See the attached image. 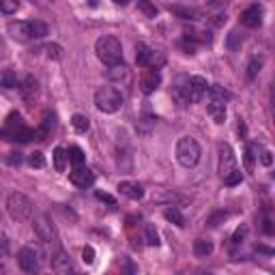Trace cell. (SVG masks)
<instances>
[{
  "instance_id": "cell-37",
  "label": "cell",
  "mask_w": 275,
  "mask_h": 275,
  "mask_svg": "<svg viewBox=\"0 0 275 275\" xmlns=\"http://www.w3.org/2000/svg\"><path fill=\"white\" fill-rule=\"evenodd\" d=\"M82 260H84L86 264H93V262H95V250H93L90 245L82 250Z\"/></svg>"
},
{
  "instance_id": "cell-32",
  "label": "cell",
  "mask_w": 275,
  "mask_h": 275,
  "mask_svg": "<svg viewBox=\"0 0 275 275\" xmlns=\"http://www.w3.org/2000/svg\"><path fill=\"white\" fill-rule=\"evenodd\" d=\"M17 9H20V3H17V0H0V11H3L5 15L15 13Z\"/></svg>"
},
{
  "instance_id": "cell-43",
  "label": "cell",
  "mask_w": 275,
  "mask_h": 275,
  "mask_svg": "<svg viewBox=\"0 0 275 275\" xmlns=\"http://www.w3.org/2000/svg\"><path fill=\"white\" fill-rule=\"evenodd\" d=\"M88 5L90 7H97V0H88Z\"/></svg>"
},
{
  "instance_id": "cell-34",
  "label": "cell",
  "mask_w": 275,
  "mask_h": 275,
  "mask_svg": "<svg viewBox=\"0 0 275 275\" xmlns=\"http://www.w3.org/2000/svg\"><path fill=\"white\" fill-rule=\"evenodd\" d=\"M28 163H30L32 168H45V157H43V153H41V151H35V153H30Z\"/></svg>"
},
{
  "instance_id": "cell-9",
  "label": "cell",
  "mask_w": 275,
  "mask_h": 275,
  "mask_svg": "<svg viewBox=\"0 0 275 275\" xmlns=\"http://www.w3.org/2000/svg\"><path fill=\"white\" fill-rule=\"evenodd\" d=\"M17 264H20V269L28 275H35L39 273L41 269V254L37 247L32 245H24L20 252H17Z\"/></svg>"
},
{
  "instance_id": "cell-12",
  "label": "cell",
  "mask_w": 275,
  "mask_h": 275,
  "mask_svg": "<svg viewBox=\"0 0 275 275\" xmlns=\"http://www.w3.org/2000/svg\"><path fill=\"white\" fill-rule=\"evenodd\" d=\"M69 181L76 187L86 189V187H90L95 183V172L90 170V168H84V166H76V168L71 170V174H69Z\"/></svg>"
},
{
  "instance_id": "cell-18",
  "label": "cell",
  "mask_w": 275,
  "mask_h": 275,
  "mask_svg": "<svg viewBox=\"0 0 275 275\" xmlns=\"http://www.w3.org/2000/svg\"><path fill=\"white\" fill-rule=\"evenodd\" d=\"M118 191H121L123 196L131 198V200H140V198L144 196V187L140 185V183H131V181L118 183Z\"/></svg>"
},
{
  "instance_id": "cell-1",
  "label": "cell",
  "mask_w": 275,
  "mask_h": 275,
  "mask_svg": "<svg viewBox=\"0 0 275 275\" xmlns=\"http://www.w3.org/2000/svg\"><path fill=\"white\" fill-rule=\"evenodd\" d=\"M95 52H97V58L101 60L104 65H108V67L123 62V45L112 35L99 37L97 43H95Z\"/></svg>"
},
{
  "instance_id": "cell-38",
  "label": "cell",
  "mask_w": 275,
  "mask_h": 275,
  "mask_svg": "<svg viewBox=\"0 0 275 275\" xmlns=\"http://www.w3.org/2000/svg\"><path fill=\"white\" fill-rule=\"evenodd\" d=\"M241 181H243V174H241L239 170H236V172H232V174H230V177H228V179H224V183H226V185H230V187H232V185H239Z\"/></svg>"
},
{
  "instance_id": "cell-24",
  "label": "cell",
  "mask_w": 275,
  "mask_h": 275,
  "mask_svg": "<svg viewBox=\"0 0 275 275\" xmlns=\"http://www.w3.org/2000/svg\"><path fill=\"white\" fill-rule=\"evenodd\" d=\"M241 45H243V35L239 30H230V35H228V39H226V48L230 52H239Z\"/></svg>"
},
{
  "instance_id": "cell-3",
  "label": "cell",
  "mask_w": 275,
  "mask_h": 275,
  "mask_svg": "<svg viewBox=\"0 0 275 275\" xmlns=\"http://www.w3.org/2000/svg\"><path fill=\"white\" fill-rule=\"evenodd\" d=\"M125 97L116 86H99L95 90V106L106 114H114L123 108Z\"/></svg>"
},
{
  "instance_id": "cell-26",
  "label": "cell",
  "mask_w": 275,
  "mask_h": 275,
  "mask_svg": "<svg viewBox=\"0 0 275 275\" xmlns=\"http://www.w3.org/2000/svg\"><path fill=\"white\" fill-rule=\"evenodd\" d=\"M0 84H3L5 88H17L20 86V80H17V76L11 69H5L3 76H0Z\"/></svg>"
},
{
  "instance_id": "cell-5",
  "label": "cell",
  "mask_w": 275,
  "mask_h": 275,
  "mask_svg": "<svg viewBox=\"0 0 275 275\" xmlns=\"http://www.w3.org/2000/svg\"><path fill=\"white\" fill-rule=\"evenodd\" d=\"M32 211H35V204H32V200L26 194H20V191L9 194V198H7V213H9V217H11V219H15V222H26V219L32 217Z\"/></svg>"
},
{
  "instance_id": "cell-2",
  "label": "cell",
  "mask_w": 275,
  "mask_h": 275,
  "mask_svg": "<svg viewBox=\"0 0 275 275\" xmlns=\"http://www.w3.org/2000/svg\"><path fill=\"white\" fill-rule=\"evenodd\" d=\"M9 35L13 37L15 41H30V39H41V37L48 35V26L43 22H37V20H26V22H11L7 26Z\"/></svg>"
},
{
  "instance_id": "cell-4",
  "label": "cell",
  "mask_w": 275,
  "mask_h": 275,
  "mask_svg": "<svg viewBox=\"0 0 275 275\" xmlns=\"http://www.w3.org/2000/svg\"><path fill=\"white\" fill-rule=\"evenodd\" d=\"M3 138L9 142H28L35 138V129H28L24 125L22 116L17 112H11L7 116L5 121V127H3Z\"/></svg>"
},
{
  "instance_id": "cell-36",
  "label": "cell",
  "mask_w": 275,
  "mask_h": 275,
  "mask_svg": "<svg viewBox=\"0 0 275 275\" xmlns=\"http://www.w3.org/2000/svg\"><path fill=\"white\" fill-rule=\"evenodd\" d=\"M146 243L155 245V247L159 245V234H157V230H155L153 226H146Z\"/></svg>"
},
{
  "instance_id": "cell-16",
  "label": "cell",
  "mask_w": 275,
  "mask_h": 275,
  "mask_svg": "<svg viewBox=\"0 0 275 275\" xmlns=\"http://www.w3.org/2000/svg\"><path fill=\"white\" fill-rule=\"evenodd\" d=\"M172 97L177 99V104L181 106H189V78L187 76H181L174 82V88H172Z\"/></svg>"
},
{
  "instance_id": "cell-13",
  "label": "cell",
  "mask_w": 275,
  "mask_h": 275,
  "mask_svg": "<svg viewBox=\"0 0 275 275\" xmlns=\"http://www.w3.org/2000/svg\"><path fill=\"white\" fill-rule=\"evenodd\" d=\"M207 93H209L207 80L202 76H191L189 78V101L191 104H198Z\"/></svg>"
},
{
  "instance_id": "cell-44",
  "label": "cell",
  "mask_w": 275,
  "mask_h": 275,
  "mask_svg": "<svg viewBox=\"0 0 275 275\" xmlns=\"http://www.w3.org/2000/svg\"><path fill=\"white\" fill-rule=\"evenodd\" d=\"M273 179H275V172H273Z\"/></svg>"
},
{
  "instance_id": "cell-27",
  "label": "cell",
  "mask_w": 275,
  "mask_h": 275,
  "mask_svg": "<svg viewBox=\"0 0 275 275\" xmlns=\"http://www.w3.org/2000/svg\"><path fill=\"white\" fill-rule=\"evenodd\" d=\"M37 86H39V84H37V80H35V78H30V76L26 78V80H24V84L20 86V88H22V93H24V97L28 99V101H30V99L37 95Z\"/></svg>"
},
{
  "instance_id": "cell-17",
  "label": "cell",
  "mask_w": 275,
  "mask_h": 275,
  "mask_svg": "<svg viewBox=\"0 0 275 275\" xmlns=\"http://www.w3.org/2000/svg\"><path fill=\"white\" fill-rule=\"evenodd\" d=\"M52 269L56 271V273H60V275H67V273H73V271H76V267H73L71 258H69L65 252H58V254L52 258Z\"/></svg>"
},
{
  "instance_id": "cell-22",
  "label": "cell",
  "mask_w": 275,
  "mask_h": 275,
  "mask_svg": "<svg viewBox=\"0 0 275 275\" xmlns=\"http://www.w3.org/2000/svg\"><path fill=\"white\" fill-rule=\"evenodd\" d=\"M71 125H73V129H76L78 133H86L90 129V118L84 116V114H73L71 116Z\"/></svg>"
},
{
  "instance_id": "cell-33",
  "label": "cell",
  "mask_w": 275,
  "mask_h": 275,
  "mask_svg": "<svg viewBox=\"0 0 275 275\" xmlns=\"http://www.w3.org/2000/svg\"><path fill=\"white\" fill-rule=\"evenodd\" d=\"M45 52H48V58H52V60H60L62 58V48L58 43H48L45 45Z\"/></svg>"
},
{
  "instance_id": "cell-6",
  "label": "cell",
  "mask_w": 275,
  "mask_h": 275,
  "mask_svg": "<svg viewBox=\"0 0 275 275\" xmlns=\"http://www.w3.org/2000/svg\"><path fill=\"white\" fill-rule=\"evenodd\" d=\"M230 95L226 93L222 86H209V101H207V112L217 125L226 121V101Z\"/></svg>"
},
{
  "instance_id": "cell-39",
  "label": "cell",
  "mask_w": 275,
  "mask_h": 275,
  "mask_svg": "<svg viewBox=\"0 0 275 275\" xmlns=\"http://www.w3.org/2000/svg\"><path fill=\"white\" fill-rule=\"evenodd\" d=\"M7 163H9V166H20V163H22V155L20 153H9L7 155Z\"/></svg>"
},
{
  "instance_id": "cell-23",
  "label": "cell",
  "mask_w": 275,
  "mask_h": 275,
  "mask_svg": "<svg viewBox=\"0 0 275 275\" xmlns=\"http://www.w3.org/2000/svg\"><path fill=\"white\" fill-rule=\"evenodd\" d=\"M163 217H166L168 222L177 224L179 228L185 226V217H183V213H181V211H179L177 207H168V209H163Z\"/></svg>"
},
{
  "instance_id": "cell-21",
  "label": "cell",
  "mask_w": 275,
  "mask_h": 275,
  "mask_svg": "<svg viewBox=\"0 0 275 275\" xmlns=\"http://www.w3.org/2000/svg\"><path fill=\"white\" fill-rule=\"evenodd\" d=\"M67 159H69V151L56 146V149H54V168H56V172H62L67 168Z\"/></svg>"
},
{
  "instance_id": "cell-30",
  "label": "cell",
  "mask_w": 275,
  "mask_h": 275,
  "mask_svg": "<svg viewBox=\"0 0 275 275\" xmlns=\"http://www.w3.org/2000/svg\"><path fill=\"white\" fill-rule=\"evenodd\" d=\"M138 9H140L146 17H155V15H157V7H155L151 0H138Z\"/></svg>"
},
{
  "instance_id": "cell-11",
  "label": "cell",
  "mask_w": 275,
  "mask_h": 275,
  "mask_svg": "<svg viewBox=\"0 0 275 275\" xmlns=\"http://www.w3.org/2000/svg\"><path fill=\"white\" fill-rule=\"evenodd\" d=\"M32 228H35V234L39 236V241L43 243H54L56 241V228L50 222L45 215H39L32 219Z\"/></svg>"
},
{
  "instance_id": "cell-8",
  "label": "cell",
  "mask_w": 275,
  "mask_h": 275,
  "mask_svg": "<svg viewBox=\"0 0 275 275\" xmlns=\"http://www.w3.org/2000/svg\"><path fill=\"white\" fill-rule=\"evenodd\" d=\"M135 62L138 67H144V69H161L166 65V56L161 52L149 48L146 43H138L135 45Z\"/></svg>"
},
{
  "instance_id": "cell-29",
  "label": "cell",
  "mask_w": 275,
  "mask_h": 275,
  "mask_svg": "<svg viewBox=\"0 0 275 275\" xmlns=\"http://www.w3.org/2000/svg\"><path fill=\"white\" fill-rule=\"evenodd\" d=\"M84 159H86L84 151H82L80 146H71L69 149V161L73 163V166H84Z\"/></svg>"
},
{
  "instance_id": "cell-41",
  "label": "cell",
  "mask_w": 275,
  "mask_h": 275,
  "mask_svg": "<svg viewBox=\"0 0 275 275\" xmlns=\"http://www.w3.org/2000/svg\"><path fill=\"white\" fill-rule=\"evenodd\" d=\"M99 200H106V202H110V204H114L116 202V200L112 198V196H110V194H104V191H97V194H95Z\"/></svg>"
},
{
  "instance_id": "cell-14",
  "label": "cell",
  "mask_w": 275,
  "mask_h": 275,
  "mask_svg": "<svg viewBox=\"0 0 275 275\" xmlns=\"http://www.w3.org/2000/svg\"><path fill=\"white\" fill-rule=\"evenodd\" d=\"M159 84H161V76H159L157 69L144 71V76L140 78V90H142L144 95H153L155 90L159 88Z\"/></svg>"
},
{
  "instance_id": "cell-15",
  "label": "cell",
  "mask_w": 275,
  "mask_h": 275,
  "mask_svg": "<svg viewBox=\"0 0 275 275\" xmlns=\"http://www.w3.org/2000/svg\"><path fill=\"white\" fill-rule=\"evenodd\" d=\"M241 24L245 26V28H258V26L262 24V7L260 5L247 7L241 13Z\"/></svg>"
},
{
  "instance_id": "cell-28",
  "label": "cell",
  "mask_w": 275,
  "mask_h": 275,
  "mask_svg": "<svg viewBox=\"0 0 275 275\" xmlns=\"http://www.w3.org/2000/svg\"><path fill=\"white\" fill-rule=\"evenodd\" d=\"M228 217H230V211H217V213H213L207 219V226L209 228H217L219 224H224Z\"/></svg>"
},
{
  "instance_id": "cell-40",
  "label": "cell",
  "mask_w": 275,
  "mask_h": 275,
  "mask_svg": "<svg viewBox=\"0 0 275 275\" xmlns=\"http://www.w3.org/2000/svg\"><path fill=\"white\" fill-rule=\"evenodd\" d=\"M245 234H247V228H245V226H241L239 230H236V232L232 234V243H241V241L245 239Z\"/></svg>"
},
{
  "instance_id": "cell-7",
  "label": "cell",
  "mask_w": 275,
  "mask_h": 275,
  "mask_svg": "<svg viewBox=\"0 0 275 275\" xmlns=\"http://www.w3.org/2000/svg\"><path fill=\"white\" fill-rule=\"evenodd\" d=\"M200 155H202V151H200V144L194 138L183 135L177 142V159L183 168H194L200 161Z\"/></svg>"
},
{
  "instance_id": "cell-42",
  "label": "cell",
  "mask_w": 275,
  "mask_h": 275,
  "mask_svg": "<svg viewBox=\"0 0 275 275\" xmlns=\"http://www.w3.org/2000/svg\"><path fill=\"white\" fill-rule=\"evenodd\" d=\"M114 3H116V5H127L129 0H114Z\"/></svg>"
},
{
  "instance_id": "cell-31",
  "label": "cell",
  "mask_w": 275,
  "mask_h": 275,
  "mask_svg": "<svg viewBox=\"0 0 275 275\" xmlns=\"http://www.w3.org/2000/svg\"><path fill=\"white\" fill-rule=\"evenodd\" d=\"M170 11H174L177 15H181L183 20H198V13L194 9H183V7H170Z\"/></svg>"
},
{
  "instance_id": "cell-19",
  "label": "cell",
  "mask_w": 275,
  "mask_h": 275,
  "mask_svg": "<svg viewBox=\"0 0 275 275\" xmlns=\"http://www.w3.org/2000/svg\"><path fill=\"white\" fill-rule=\"evenodd\" d=\"M106 76H108V80L121 82V80H125L127 76H129V71H127V67L123 65V62H118V65H110L106 69Z\"/></svg>"
},
{
  "instance_id": "cell-10",
  "label": "cell",
  "mask_w": 275,
  "mask_h": 275,
  "mask_svg": "<svg viewBox=\"0 0 275 275\" xmlns=\"http://www.w3.org/2000/svg\"><path fill=\"white\" fill-rule=\"evenodd\" d=\"M217 153H219V174H222V179H228L232 172H236L239 168H236V157L232 149L228 144H219L217 146Z\"/></svg>"
},
{
  "instance_id": "cell-25",
  "label": "cell",
  "mask_w": 275,
  "mask_h": 275,
  "mask_svg": "<svg viewBox=\"0 0 275 275\" xmlns=\"http://www.w3.org/2000/svg\"><path fill=\"white\" fill-rule=\"evenodd\" d=\"M252 151L256 153V157H258V161L262 163V166H271V163H273V155H271V151L262 149L260 144H252Z\"/></svg>"
},
{
  "instance_id": "cell-35",
  "label": "cell",
  "mask_w": 275,
  "mask_h": 275,
  "mask_svg": "<svg viewBox=\"0 0 275 275\" xmlns=\"http://www.w3.org/2000/svg\"><path fill=\"white\" fill-rule=\"evenodd\" d=\"M260 69H262V58H252V62L247 65V76H250V78H256Z\"/></svg>"
},
{
  "instance_id": "cell-20",
  "label": "cell",
  "mask_w": 275,
  "mask_h": 275,
  "mask_svg": "<svg viewBox=\"0 0 275 275\" xmlns=\"http://www.w3.org/2000/svg\"><path fill=\"white\" fill-rule=\"evenodd\" d=\"M194 254L198 256V258H207V256H211L213 254V241H209V239L194 241Z\"/></svg>"
}]
</instances>
